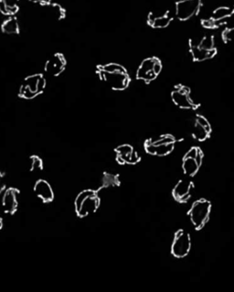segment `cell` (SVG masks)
I'll return each mask as SVG.
<instances>
[{
  "mask_svg": "<svg viewBox=\"0 0 234 292\" xmlns=\"http://www.w3.org/2000/svg\"><path fill=\"white\" fill-rule=\"evenodd\" d=\"M115 153H116V160L120 164L135 165L140 162L141 158L139 154L135 152L133 147L128 144L117 147L115 149Z\"/></svg>",
  "mask_w": 234,
  "mask_h": 292,
  "instance_id": "11",
  "label": "cell"
},
{
  "mask_svg": "<svg viewBox=\"0 0 234 292\" xmlns=\"http://www.w3.org/2000/svg\"><path fill=\"white\" fill-rule=\"evenodd\" d=\"M20 192L15 188L7 189L2 199V207L6 214H14L19 208Z\"/></svg>",
  "mask_w": 234,
  "mask_h": 292,
  "instance_id": "13",
  "label": "cell"
},
{
  "mask_svg": "<svg viewBox=\"0 0 234 292\" xmlns=\"http://www.w3.org/2000/svg\"><path fill=\"white\" fill-rule=\"evenodd\" d=\"M211 211V204L206 199H199L192 204L188 212L190 221L195 229H202L208 223Z\"/></svg>",
  "mask_w": 234,
  "mask_h": 292,
  "instance_id": "4",
  "label": "cell"
},
{
  "mask_svg": "<svg viewBox=\"0 0 234 292\" xmlns=\"http://www.w3.org/2000/svg\"><path fill=\"white\" fill-rule=\"evenodd\" d=\"M2 227H3V222H2V219L0 217V230L2 229Z\"/></svg>",
  "mask_w": 234,
  "mask_h": 292,
  "instance_id": "28",
  "label": "cell"
},
{
  "mask_svg": "<svg viewBox=\"0 0 234 292\" xmlns=\"http://www.w3.org/2000/svg\"><path fill=\"white\" fill-rule=\"evenodd\" d=\"M98 74L102 81L116 91H122L128 87L130 77L127 71L118 63H107L98 67Z\"/></svg>",
  "mask_w": 234,
  "mask_h": 292,
  "instance_id": "1",
  "label": "cell"
},
{
  "mask_svg": "<svg viewBox=\"0 0 234 292\" xmlns=\"http://www.w3.org/2000/svg\"><path fill=\"white\" fill-rule=\"evenodd\" d=\"M172 21V17L169 13H166L163 16H154L152 13L148 17V24L155 29H164L167 28Z\"/></svg>",
  "mask_w": 234,
  "mask_h": 292,
  "instance_id": "18",
  "label": "cell"
},
{
  "mask_svg": "<svg viewBox=\"0 0 234 292\" xmlns=\"http://www.w3.org/2000/svg\"><path fill=\"white\" fill-rule=\"evenodd\" d=\"M175 142L176 139L171 135H162L147 139L145 142V150L153 156H167L173 152Z\"/></svg>",
  "mask_w": 234,
  "mask_h": 292,
  "instance_id": "3",
  "label": "cell"
},
{
  "mask_svg": "<svg viewBox=\"0 0 234 292\" xmlns=\"http://www.w3.org/2000/svg\"><path fill=\"white\" fill-rule=\"evenodd\" d=\"M193 190L194 184L192 182L186 179H182L175 185L172 191V195L178 203L185 204L191 197Z\"/></svg>",
  "mask_w": 234,
  "mask_h": 292,
  "instance_id": "12",
  "label": "cell"
},
{
  "mask_svg": "<svg viewBox=\"0 0 234 292\" xmlns=\"http://www.w3.org/2000/svg\"><path fill=\"white\" fill-rule=\"evenodd\" d=\"M43 170V162L40 157H31V171L32 172H40Z\"/></svg>",
  "mask_w": 234,
  "mask_h": 292,
  "instance_id": "23",
  "label": "cell"
},
{
  "mask_svg": "<svg viewBox=\"0 0 234 292\" xmlns=\"http://www.w3.org/2000/svg\"><path fill=\"white\" fill-rule=\"evenodd\" d=\"M66 67V60L63 54L55 53L45 64V71L53 76H59Z\"/></svg>",
  "mask_w": 234,
  "mask_h": 292,
  "instance_id": "15",
  "label": "cell"
},
{
  "mask_svg": "<svg viewBox=\"0 0 234 292\" xmlns=\"http://www.w3.org/2000/svg\"><path fill=\"white\" fill-rule=\"evenodd\" d=\"M174 104L182 109H196L198 104H195L190 97V89L182 84L177 85L171 94Z\"/></svg>",
  "mask_w": 234,
  "mask_h": 292,
  "instance_id": "9",
  "label": "cell"
},
{
  "mask_svg": "<svg viewBox=\"0 0 234 292\" xmlns=\"http://www.w3.org/2000/svg\"><path fill=\"white\" fill-rule=\"evenodd\" d=\"M103 184H104V188L114 187L115 185H118L119 184V180H118V177L115 176L114 174L106 173L104 176Z\"/></svg>",
  "mask_w": 234,
  "mask_h": 292,
  "instance_id": "22",
  "label": "cell"
},
{
  "mask_svg": "<svg viewBox=\"0 0 234 292\" xmlns=\"http://www.w3.org/2000/svg\"><path fill=\"white\" fill-rule=\"evenodd\" d=\"M162 63L159 59L156 57L147 58L141 63L136 72V78L149 84L161 73Z\"/></svg>",
  "mask_w": 234,
  "mask_h": 292,
  "instance_id": "6",
  "label": "cell"
},
{
  "mask_svg": "<svg viewBox=\"0 0 234 292\" xmlns=\"http://www.w3.org/2000/svg\"><path fill=\"white\" fill-rule=\"evenodd\" d=\"M2 31L7 34H18L20 32L19 21L15 17H11L3 23Z\"/></svg>",
  "mask_w": 234,
  "mask_h": 292,
  "instance_id": "20",
  "label": "cell"
},
{
  "mask_svg": "<svg viewBox=\"0 0 234 292\" xmlns=\"http://www.w3.org/2000/svg\"><path fill=\"white\" fill-rule=\"evenodd\" d=\"M190 52L192 54V57L195 61H206L208 59L213 58L216 53H217V50L213 49V50H207V49H203V48L199 47L198 43L194 44L191 43L190 45Z\"/></svg>",
  "mask_w": 234,
  "mask_h": 292,
  "instance_id": "17",
  "label": "cell"
},
{
  "mask_svg": "<svg viewBox=\"0 0 234 292\" xmlns=\"http://www.w3.org/2000/svg\"><path fill=\"white\" fill-rule=\"evenodd\" d=\"M30 1H32L33 3H40V0H30Z\"/></svg>",
  "mask_w": 234,
  "mask_h": 292,
  "instance_id": "29",
  "label": "cell"
},
{
  "mask_svg": "<svg viewBox=\"0 0 234 292\" xmlns=\"http://www.w3.org/2000/svg\"><path fill=\"white\" fill-rule=\"evenodd\" d=\"M232 14H234V7L233 8L221 7L214 11L211 19H213L215 21H223L225 19L229 18Z\"/></svg>",
  "mask_w": 234,
  "mask_h": 292,
  "instance_id": "21",
  "label": "cell"
},
{
  "mask_svg": "<svg viewBox=\"0 0 234 292\" xmlns=\"http://www.w3.org/2000/svg\"><path fill=\"white\" fill-rule=\"evenodd\" d=\"M52 10H53V12L58 19H62L64 17V11L61 6L53 5L52 6Z\"/></svg>",
  "mask_w": 234,
  "mask_h": 292,
  "instance_id": "25",
  "label": "cell"
},
{
  "mask_svg": "<svg viewBox=\"0 0 234 292\" xmlns=\"http://www.w3.org/2000/svg\"><path fill=\"white\" fill-rule=\"evenodd\" d=\"M34 193L43 203L49 204L54 200V193L51 184L45 180H39L34 185Z\"/></svg>",
  "mask_w": 234,
  "mask_h": 292,
  "instance_id": "16",
  "label": "cell"
},
{
  "mask_svg": "<svg viewBox=\"0 0 234 292\" xmlns=\"http://www.w3.org/2000/svg\"><path fill=\"white\" fill-rule=\"evenodd\" d=\"M191 248L190 235L185 230H178L174 236L172 243L171 253L177 258L187 256Z\"/></svg>",
  "mask_w": 234,
  "mask_h": 292,
  "instance_id": "8",
  "label": "cell"
},
{
  "mask_svg": "<svg viewBox=\"0 0 234 292\" xmlns=\"http://www.w3.org/2000/svg\"><path fill=\"white\" fill-rule=\"evenodd\" d=\"M210 133L211 126L209 125L208 121L202 115H197L193 128L192 135L194 138L198 141L206 140L210 136Z\"/></svg>",
  "mask_w": 234,
  "mask_h": 292,
  "instance_id": "14",
  "label": "cell"
},
{
  "mask_svg": "<svg viewBox=\"0 0 234 292\" xmlns=\"http://www.w3.org/2000/svg\"><path fill=\"white\" fill-rule=\"evenodd\" d=\"M4 179H5V174L3 172H0V193H4V191H6V183Z\"/></svg>",
  "mask_w": 234,
  "mask_h": 292,
  "instance_id": "26",
  "label": "cell"
},
{
  "mask_svg": "<svg viewBox=\"0 0 234 292\" xmlns=\"http://www.w3.org/2000/svg\"><path fill=\"white\" fill-rule=\"evenodd\" d=\"M19 1L20 0H0V11L8 16L16 14L19 11Z\"/></svg>",
  "mask_w": 234,
  "mask_h": 292,
  "instance_id": "19",
  "label": "cell"
},
{
  "mask_svg": "<svg viewBox=\"0 0 234 292\" xmlns=\"http://www.w3.org/2000/svg\"><path fill=\"white\" fill-rule=\"evenodd\" d=\"M46 87V79L42 74L28 76L20 88L19 95L25 99H32L42 94Z\"/></svg>",
  "mask_w": 234,
  "mask_h": 292,
  "instance_id": "5",
  "label": "cell"
},
{
  "mask_svg": "<svg viewBox=\"0 0 234 292\" xmlns=\"http://www.w3.org/2000/svg\"><path fill=\"white\" fill-rule=\"evenodd\" d=\"M101 200L98 193L93 190H84L75 199V212L79 217L84 218L94 214L100 207Z\"/></svg>",
  "mask_w": 234,
  "mask_h": 292,
  "instance_id": "2",
  "label": "cell"
},
{
  "mask_svg": "<svg viewBox=\"0 0 234 292\" xmlns=\"http://www.w3.org/2000/svg\"><path fill=\"white\" fill-rule=\"evenodd\" d=\"M201 0H179L176 5V14L180 21H187L198 13Z\"/></svg>",
  "mask_w": 234,
  "mask_h": 292,
  "instance_id": "10",
  "label": "cell"
},
{
  "mask_svg": "<svg viewBox=\"0 0 234 292\" xmlns=\"http://www.w3.org/2000/svg\"><path fill=\"white\" fill-rule=\"evenodd\" d=\"M50 2H51V0H40V3H41V4H44V5L49 4Z\"/></svg>",
  "mask_w": 234,
  "mask_h": 292,
  "instance_id": "27",
  "label": "cell"
},
{
  "mask_svg": "<svg viewBox=\"0 0 234 292\" xmlns=\"http://www.w3.org/2000/svg\"><path fill=\"white\" fill-rule=\"evenodd\" d=\"M203 152L198 147H193L183 158L182 169L187 177H194L202 164Z\"/></svg>",
  "mask_w": 234,
  "mask_h": 292,
  "instance_id": "7",
  "label": "cell"
},
{
  "mask_svg": "<svg viewBox=\"0 0 234 292\" xmlns=\"http://www.w3.org/2000/svg\"><path fill=\"white\" fill-rule=\"evenodd\" d=\"M199 47L203 48V49H207V50H213L214 48V41L212 37H205L203 38L202 40L198 43Z\"/></svg>",
  "mask_w": 234,
  "mask_h": 292,
  "instance_id": "24",
  "label": "cell"
}]
</instances>
